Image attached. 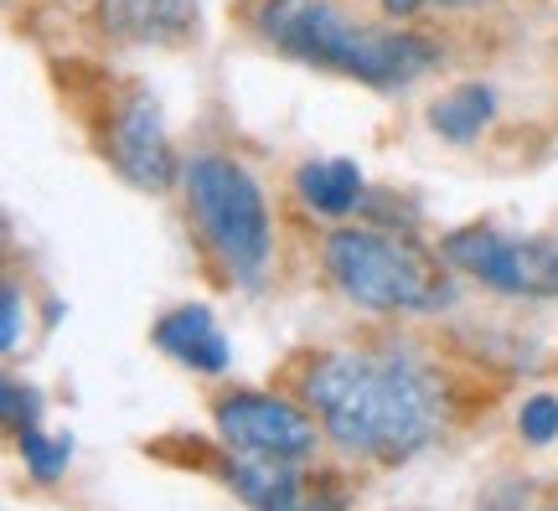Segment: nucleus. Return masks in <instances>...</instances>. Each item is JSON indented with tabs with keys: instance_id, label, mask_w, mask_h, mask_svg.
Wrapping results in <instances>:
<instances>
[{
	"instance_id": "1",
	"label": "nucleus",
	"mask_w": 558,
	"mask_h": 511,
	"mask_svg": "<svg viewBox=\"0 0 558 511\" xmlns=\"http://www.w3.org/2000/svg\"><path fill=\"white\" fill-rule=\"evenodd\" d=\"M300 398L357 460L399 465L445 429V382L409 352H326L305 367Z\"/></svg>"
},
{
	"instance_id": "2",
	"label": "nucleus",
	"mask_w": 558,
	"mask_h": 511,
	"mask_svg": "<svg viewBox=\"0 0 558 511\" xmlns=\"http://www.w3.org/2000/svg\"><path fill=\"white\" fill-rule=\"evenodd\" d=\"M248 32L275 47L279 58H295L305 68H326L341 78H357L367 88H409L439 62V47L418 32H383L357 26L331 0H248Z\"/></svg>"
},
{
	"instance_id": "3",
	"label": "nucleus",
	"mask_w": 558,
	"mask_h": 511,
	"mask_svg": "<svg viewBox=\"0 0 558 511\" xmlns=\"http://www.w3.org/2000/svg\"><path fill=\"white\" fill-rule=\"evenodd\" d=\"M181 197H186V217L197 228L202 248L218 258L228 284H259L275 248V222H269L259 181L233 156L202 150L181 166Z\"/></svg>"
},
{
	"instance_id": "4",
	"label": "nucleus",
	"mask_w": 558,
	"mask_h": 511,
	"mask_svg": "<svg viewBox=\"0 0 558 511\" xmlns=\"http://www.w3.org/2000/svg\"><path fill=\"white\" fill-rule=\"evenodd\" d=\"M320 264L341 295L378 315H418L445 300L435 258L414 238H393L378 228H337L320 243Z\"/></svg>"
},
{
	"instance_id": "5",
	"label": "nucleus",
	"mask_w": 558,
	"mask_h": 511,
	"mask_svg": "<svg viewBox=\"0 0 558 511\" xmlns=\"http://www.w3.org/2000/svg\"><path fill=\"white\" fill-rule=\"evenodd\" d=\"M439 258L481 279L486 290L501 295H527V300H554L558 295V248L538 238H512L497 228H456L439 243Z\"/></svg>"
},
{
	"instance_id": "6",
	"label": "nucleus",
	"mask_w": 558,
	"mask_h": 511,
	"mask_svg": "<svg viewBox=\"0 0 558 511\" xmlns=\"http://www.w3.org/2000/svg\"><path fill=\"white\" fill-rule=\"evenodd\" d=\"M213 424H218V439L228 450H248V454H269V460H311L320 450V429L316 413H305L290 398L275 393H228L213 403Z\"/></svg>"
},
{
	"instance_id": "7",
	"label": "nucleus",
	"mask_w": 558,
	"mask_h": 511,
	"mask_svg": "<svg viewBox=\"0 0 558 511\" xmlns=\"http://www.w3.org/2000/svg\"><path fill=\"white\" fill-rule=\"evenodd\" d=\"M104 150L114 160L130 186L140 192H171L181 181L177 150L166 139V119H160L156 94L145 88H124L120 99L109 104V130H104Z\"/></svg>"
},
{
	"instance_id": "8",
	"label": "nucleus",
	"mask_w": 558,
	"mask_h": 511,
	"mask_svg": "<svg viewBox=\"0 0 558 511\" xmlns=\"http://www.w3.org/2000/svg\"><path fill=\"white\" fill-rule=\"evenodd\" d=\"M104 26L140 47H181L197 37V0H99Z\"/></svg>"
},
{
	"instance_id": "9",
	"label": "nucleus",
	"mask_w": 558,
	"mask_h": 511,
	"mask_svg": "<svg viewBox=\"0 0 558 511\" xmlns=\"http://www.w3.org/2000/svg\"><path fill=\"white\" fill-rule=\"evenodd\" d=\"M150 341L171 362L192 367V373H228V362H233L228 336H222V326L213 320L207 305H177V311H166L150 326Z\"/></svg>"
},
{
	"instance_id": "10",
	"label": "nucleus",
	"mask_w": 558,
	"mask_h": 511,
	"mask_svg": "<svg viewBox=\"0 0 558 511\" xmlns=\"http://www.w3.org/2000/svg\"><path fill=\"white\" fill-rule=\"evenodd\" d=\"M222 480H228L248 507H300V475L290 471V460L233 450L222 460Z\"/></svg>"
},
{
	"instance_id": "11",
	"label": "nucleus",
	"mask_w": 558,
	"mask_h": 511,
	"mask_svg": "<svg viewBox=\"0 0 558 511\" xmlns=\"http://www.w3.org/2000/svg\"><path fill=\"white\" fill-rule=\"evenodd\" d=\"M300 202L320 217H347L362 202V171L357 160H305L295 171Z\"/></svg>"
},
{
	"instance_id": "12",
	"label": "nucleus",
	"mask_w": 558,
	"mask_h": 511,
	"mask_svg": "<svg viewBox=\"0 0 558 511\" xmlns=\"http://www.w3.org/2000/svg\"><path fill=\"white\" fill-rule=\"evenodd\" d=\"M492 114H497V94L486 88V83H460V88H450L445 99L429 104V130H435L439 139H450V145H471V139H481V130L492 124Z\"/></svg>"
},
{
	"instance_id": "13",
	"label": "nucleus",
	"mask_w": 558,
	"mask_h": 511,
	"mask_svg": "<svg viewBox=\"0 0 558 511\" xmlns=\"http://www.w3.org/2000/svg\"><path fill=\"white\" fill-rule=\"evenodd\" d=\"M16 445H21V460H26V471L37 475L41 486H47V480H58L62 465H68V454H73V439H68V434L47 439V434H41V424L21 429V434H16Z\"/></svg>"
},
{
	"instance_id": "14",
	"label": "nucleus",
	"mask_w": 558,
	"mask_h": 511,
	"mask_svg": "<svg viewBox=\"0 0 558 511\" xmlns=\"http://www.w3.org/2000/svg\"><path fill=\"white\" fill-rule=\"evenodd\" d=\"M0 413H5V429H11V434L41 424L37 388H26V382H16V377H5V382H0Z\"/></svg>"
},
{
	"instance_id": "15",
	"label": "nucleus",
	"mask_w": 558,
	"mask_h": 511,
	"mask_svg": "<svg viewBox=\"0 0 558 511\" xmlns=\"http://www.w3.org/2000/svg\"><path fill=\"white\" fill-rule=\"evenodd\" d=\"M518 429H522L527 445H548V439H558V398L554 393H533L518 413Z\"/></svg>"
},
{
	"instance_id": "16",
	"label": "nucleus",
	"mask_w": 558,
	"mask_h": 511,
	"mask_svg": "<svg viewBox=\"0 0 558 511\" xmlns=\"http://www.w3.org/2000/svg\"><path fill=\"white\" fill-rule=\"evenodd\" d=\"M21 320H26V290L16 279H5V295H0V346L5 352L21 346Z\"/></svg>"
},
{
	"instance_id": "17",
	"label": "nucleus",
	"mask_w": 558,
	"mask_h": 511,
	"mask_svg": "<svg viewBox=\"0 0 558 511\" xmlns=\"http://www.w3.org/2000/svg\"><path fill=\"white\" fill-rule=\"evenodd\" d=\"M383 5V16H393V21H409V16H418L429 0H378Z\"/></svg>"
},
{
	"instance_id": "18",
	"label": "nucleus",
	"mask_w": 558,
	"mask_h": 511,
	"mask_svg": "<svg viewBox=\"0 0 558 511\" xmlns=\"http://www.w3.org/2000/svg\"><path fill=\"white\" fill-rule=\"evenodd\" d=\"M439 5H476V0H439Z\"/></svg>"
}]
</instances>
